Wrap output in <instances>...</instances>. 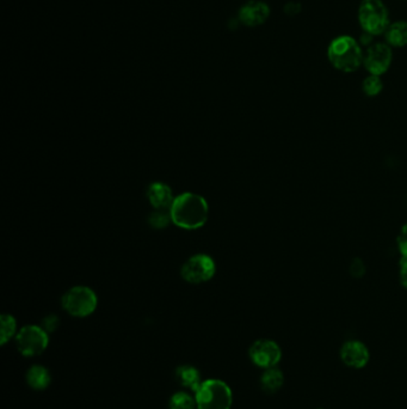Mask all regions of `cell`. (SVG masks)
<instances>
[{"label": "cell", "mask_w": 407, "mask_h": 409, "mask_svg": "<svg viewBox=\"0 0 407 409\" xmlns=\"http://www.w3.org/2000/svg\"><path fill=\"white\" fill-rule=\"evenodd\" d=\"M170 214L175 226L185 230L199 229L208 219L207 201L194 193H183L175 197Z\"/></svg>", "instance_id": "cell-1"}, {"label": "cell", "mask_w": 407, "mask_h": 409, "mask_svg": "<svg viewBox=\"0 0 407 409\" xmlns=\"http://www.w3.org/2000/svg\"><path fill=\"white\" fill-rule=\"evenodd\" d=\"M327 57L336 70L352 74L362 65L364 54L354 37L342 35L331 41L327 48Z\"/></svg>", "instance_id": "cell-2"}, {"label": "cell", "mask_w": 407, "mask_h": 409, "mask_svg": "<svg viewBox=\"0 0 407 409\" xmlns=\"http://www.w3.org/2000/svg\"><path fill=\"white\" fill-rule=\"evenodd\" d=\"M195 400L197 409H231L232 390L224 381L208 380L196 390Z\"/></svg>", "instance_id": "cell-3"}, {"label": "cell", "mask_w": 407, "mask_h": 409, "mask_svg": "<svg viewBox=\"0 0 407 409\" xmlns=\"http://www.w3.org/2000/svg\"><path fill=\"white\" fill-rule=\"evenodd\" d=\"M359 22L369 36L386 33L390 13L381 0H363L359 8Z\"/></svg>", "instance_id": "cell-4"}, {"label": "cell", "mask_w": 407, "mask_h": 409, "mask_svg": "<svg viewBox=\"0 0 407 409\" xmlns=\"http://www.w3.org/2000/svg\"><path fill=\"white\" fill-rule=\"evenodd\" d=\"M62 307L73 317H87L97 307V296L90 287L76 286L67 291L62 300Z\"/></svg>", "instance_id": "cell-5"}, {"label": "cell", "mask_w": 407, "mask_h": 409, "mask_svg": "<svg viewBox=\"0 0 407 409\" xmlns=\"http://www.w3.org/2000/svg\"><path fill=\"white\" fill-rule=\"evenodd\" d=\"M48 333L38 326H25L16 335V345L22 356H37L48 347Z\"/></svg>", "instance_id": "cell-6"}, {"label": "cell", "mask_w": 407, "mask_h": 409, "mask_svg": "<svg viewBox=\"0 0 407 409\" xmlns=\"http://www.w3.org/2000/svg\"><path fill=\"white\" fill-rule=\"evenodd\" d=\"M215 270V262L209 255L197 254L187 260L180 268V275L189 284H202L210 280Z\"/></svg>", "instance_id": "cell-7"}, {"label": "cell", "mask_w": 407, "mask_h": 409, "mask_svg": "<svg viewBox=\"0 0 407 409\" xmlns=\"http://www.w3.org/2000/svg\"><path fill=\"white\" fill-rule=\"evenodd\" d=\"M249 356L253 364L259 368H276L282 359L281 347L273 340H257L250 347Z\"/></svg>", "instance_id": "cell-8"}, {"label": "cell", "mask_w": 407, "mask_h": 409, "mask_svg": "<svg viewBox=\"0 0 407 409\" xmlns=\"http://www.w3.org/2000/svg\"><path fill=\"white\" fill-rule=\"evenodd\" d=\"M393 53L391 47L386 43H375L369 47L363 57L366 70L374 76H383L391 67Z\"/></svg>", "instance_id": "cell-9"}, {"label": "cell", "mask_w": 407, "mask_h": 409, "mask_svg": "<svg viewBox=\"0 0 407 409\" xmlns=\"http://www.w3.org/2000/svg\"><path fill=\"white\" fill-rule=\"evenodd\" d=\"M269 16V5L261 0H249L238 11L239 21L249 28H256L264 25Z\"/></svg>", "instance_id": "cell-10"}, {"label": "cell", "mask_w": 407, "mask_h": 409, "mask_svg": "<svg viewBox=\"0 0 407 409\" xmlns=\"http://www.w3.org/2000/svg\"><path fill=\"white\" fill-rule=\"evenodd\" d=\"M341 358L346 366L362 368L369 363L371 353L366 345L361 341L350 340V341H346L341 348Z\"/></svg>", "instance_id": "cell-11"}, {"label": "cell", "mask_w": 407, "mask_h": 409, "mask_svg": "<svg viewBox=\"0 0 407 409\" xmlns=\"http://www.w3.org/2000/svg\"><path fill=\"white\" fill-rule=\"evenodd\" d=\"M147 197L155 209H171L172 202L175 200L171 188L163 182L152 183L147 190Z\"/></svg>", "instance_id": "cell-12"}, {"label": "cell", "mask_w": 407, "mask_h": 409, "mask_svg": "<svg viewBox=\"0 0 407 409\" xmlns=\"http://www.w3.org/2000/svg\"><path fill=\"white\" fill-rule=\"evenodd\" d=\"M176 380L180 385H183L184 388L190 389L194 393L202 384L200 371L192 365L178 366L176 370Z\"/></svg>", "instance_id": "cell-13"}, {"label": "cell", "mask_w": 407, "mask_h": 409, "mask_svg": "<svg viewBox=\"0 0 407 409\" xmlns=\"http://www.w3.org/2000/svg\"><path fill=\"white\" fill-rule=\"evenodd\" d=\"M25 380H27L29 387L33 388L34 390H45L50 384L52 377H50V373L45 366L33 365L27 371Z\"/></svg>", "instance_id": "cell-14"}, {"label": "cell", "mask_w": 407, "mask_h": 409, "mask_svg": "<svg viewBox=\"0 0 407 409\" xmlns=\"http://www.w3.org/2000/svg\"><path fill=\"white\" fill-rule=\"evenodd\" d=\"M385 36L388 46L398 48L407 46V22H395L393 25H390Z\"/></svg>", "instance_id": "cell-15"}, {"label": "cell", "mask_w": 407, "mask_h": 409, "mask_svg": "<svg viewBox=\"0 0 407 409\" xmlns=\"http://www.w3.org/2000/svg\"><path fill=\"white\" fill-rule=\"evenodd\" d=\"M285 376L281 370L277 368H266L261 377L262 389L265 393L275 394L282 388Z\"/></svg>", "instance_id": "cell-16"}, {"label": "cell", "mask_w": 407, "mask_h": 409, "mask_svg": "<svg viewBox=\"0 0 407 409\" xmlns=\"http://www.w3.org/2000/svg\"><path fill=\"white\" fill-rule=\"evenodd\" d=\"M169 407L170 409H196L197 403H196L195 396H192L187 391H178L172 395L169 402Z\"/></svg>", "instance_id": "cell-17"}, {"label": "cell", "mask_w": 407, "mask_h": 409, "mask_svg": "<svg viewBox=\"0 0 407 409\" xmlns=\"http://www.w3.org/2000/svg\"><path fill=\"white\" fill-rule=\"evenodd\" d=\"M1 329H0V342L4 346L8 341L13 339V336L17 335L16 319H13L11 315L1 316Z\"/></svg>", "instance_id": "cell-18"}, {"label": "cell", "mask_w": 407, "mask_h": 409, "mask_svg": "<svg viewBox=\"0 0 407 409\" xmlns=\"http://www.w3.org/2000/svg\"><path fill=\"white\" fill-rule=\"evenodd\" d=\"M383 89V79L380 76H374L371 74L369 77H366L362 83V90L366 96L368 97H375L378 95L381 94Z\"/></svg>", "instance_id": "cell-19"}, {"label": "cell", "mask_w": 407, "mask_h": 409, "mask_svg": "<svg viewBox=\"0 0 407 409\" xmlns=\"http://www.w3.org/2000/svg\"><path fill=\"white\" fill-rule=\"evenodd\" d=\"M171 214L165 212V209H157L155 212H152L148 217V224L153 229H165L171 221Z\"/></svg>", "instance_id": "cell-20"}, {"label": "cell", "mask_w": 407, "mask_h": 409, "mask_svg": "<svg viewBox=\"0 0 407 409\" xmlns=\"http://www.w3.org/2000/svg\"><path fill=\"white\" fill-rule=\"evenodd\" d=\"M397 244H398V249L401 254V258H407V223L400 230L398 238H397Z\"/></svg>", "instance_id": "cell-21"}, {"label": "cell", "mask_w": 407, "mask_h": 409, "mask_svg": "<svg viewBox=\"0 0 407 409\" xmlns=\"http://www.w3.org/2000/svg\"><path fill=\"white\" fill-rule=\"evenodd\" d=\"M349 270H350V273L352 277H355V278H361L364 275V272H366V266H364L362 260L357 258L351 262Z\"/></svg>", "instance_id": "cell-22"}, {"label": "cell", "mask_w": 407, "mask_h": 409, "mask_svg": "<svg viewBox=\"0 0 407 409\" xmlns=\"http://www.w3.org/2000/svg\"><path fill=\"white\" fill-rule=\"evenodd\" d=\"M59 326V317L55 315H49L43 319L42 322V328L45 329L47 333H52L57 329Z\"/></svg>", "instance_id": "cell-23"}, {"label": "cell", "mask_w": 407, "mask_h": 409, "mask_svg": "<svg viewBox=\"0 0 407 409\" xmlns=\"http://www.w3.org/2000/svg\"><path fill=\"white\" fill-rule=\"evenodd\" d=\"M399 278L401 285H403L405 289H407V258H400V272Z\"/></svg>", "instance_id": "cell-24"}, {"label": "cell", "mask_w": 407, "mask_h": 409, "mask_svg": "<svg viewBox=\"0 0 407 409\" xmlns=\"http://www.w3.org/2000/svg\"><path fill=\"white\" fill-rule=\"evenodd\" d=\"M301 11V6L300 5L294 4V3H290V4L285 6V13H288L290 16H294L297 13Z\"/></svg>", "instance_id": "cell-25"}]
</instances>
